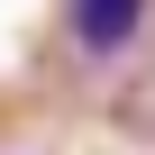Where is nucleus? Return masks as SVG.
Instances as JSON below:
<instances>
[{
	"label": "nucleus",
	"instance_id": "obj_1",
	"mask_svg": "<svg viewBox=\"0 0 155 155\" xmlns=\"http://www.w3.org/2000/svg\"><path fill=\"white\" fill-rule=\"evenodd\" d=\"M146 9L155 0H64V37L73 55H128L146 37Z\"/></svg>",
	"mask_w": 155,
	"mask_h": 155
}]
</instances>
